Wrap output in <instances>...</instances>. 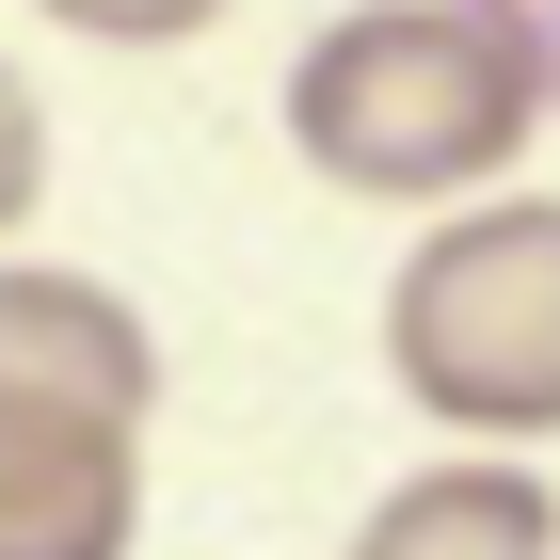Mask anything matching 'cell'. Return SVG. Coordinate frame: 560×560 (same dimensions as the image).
<instances>
[{
    "mask_svg": "<svg viewBox=\"0 0 560 560\" xmlns=\"http://www.w3.org/2000/svg\"><path fill=\"white\" fill-rule=\"evenodd\" d=\"M48 209V113H33V81L0 65V241Z\"/></svg>",
    "mask_w": 560,
    "mask_h": 560,
    "instance_id": "cell-6",
    "label": "cell"
},
{
    "mask_svg": "<svg viewBox=\"0 0 560 560\" xmlns=\"http://www.w3.org/2000/svg\"><path fill=\"white\" fill-rule=\"evenodd\" d=\"M480 16H497V33L545 65V113H560V0H480Z\"/></svg>",
    "mask_w": 560,
    "mask_h": 560,
    "instance_id": "cell-7",
    "label": "cell"
},
{
    "mask_svg": "<svg viewBox=\"0 0 560 560\" xmlns=\"http://www.w3.org/2000/svg\"><path fill=\"white\" fill-rule=\"evenodd\" d=\"M161 337L96 272H0V560H129Z\"/></svg>",
    "mask_w": 560,
    "mask_h": 560,
    "instance_id": "cell-2",
    "label": "cell"
},
{
    "mask_svg": "<svg viewBox=\"0 0 560 560\" xmlns=\"http://www.w3.org/2000/svg\"><path fill=\"white\" fill-rule=\"evenodd\" d=\"M528 129H545V65L480 0H352L289 65L304 176L369 192V209H465L528 161Z\"/></svg>",
    "mask_w": 560,
    "mask_h": 560,
    "instance_id": "cell-1",
    "label": "cell"
},
{
    "mask_svg": "<svg viewBox=\"0 0 560 560\" xmlns=\"http://www.w3.org/2000/svg\"><path fill=\"white\" fill-rule=\"evenodd\" d=\"M48 33H81V48H192L224 16V0H33Z\"/></svg>",
    "mask_w": 560,
    "mask_h": 560,
    "instance_id": "cell-5",
    "label": "cell"
},
{
    "mask_svg": "<svg viewBox=\"0 0 560 560\" xmlns=\"http://www.w3.org/2000/svg\"><path fill=\"white\" fill-rule=\"evenodd\" d=\"M337 560H560V497H545V465H417V480H385L369 497V528H352Z\"/></svg>",
    "mask_w": 560,
    "mask_h": 560,
    "instance_id": "cell-4",
    "label": "cell"
},
{
    "mask_svg": "<svg viewBox=\"0 0 560 560\" xmlns=\"http://www.w3.org/2000/svg\"><path fill=\"white\" fill-rule=\"evenodd\" d=\"M385 369L465 448H560V192H465L385 289Z\"/></svg>",
    "mask_w": 560,
    "mask_h": 560,
    "instance_id": "cell-3",
    "label": "cell"
}]
</instances>
